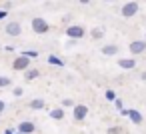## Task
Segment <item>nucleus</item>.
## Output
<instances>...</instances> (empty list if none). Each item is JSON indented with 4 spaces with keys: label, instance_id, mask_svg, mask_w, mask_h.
<instances>
[{
    "label": "nucleus",
    "instance_id": "1",
    "mask_svg": "<svg viewBox=\"0 0 146 134\" xmlns=\"http://www.w3.org/2000/svg\"><path fill=\"white\" fill-rule=\"evenodd\" d=\"M84 34H86V30H84V26H80V24H70V26L66 28V36L72 38V40L84 38Z\"/></svg>",
    "mask_w": 146,
    "mask_h": 134
},
{
    "label": "nucleus",
    "instance_id": "2",
    "mask_svg": "<svg viewBox=\"0 0 146 134\" xmlns=\"http://www.w3.org/2000/svg\"><path fill=\"white\" fill-rule=\"evenodd\" d=\"M120 14L124 18H132L138 14V2H134V0H130V2H126L122 8H120Z\"/></svg>",
    "mask_w": 146,
    "mask_h": 134
},
{
    "label": "nucleus",
    "instance_id": "3",
    "mask_svg": "<svg viewBox=\"0 0 146 134\" xmlns=\"http://www.w3.org/2000/svg\"><path fill=\"white\" fill-rule=\"evenodd\" d=\"M32 30H34V34H44V32H48L50 30V24L44 20V18H32Z\"/></svg>",
    "mask_w": 146,
    "mask_h": 134
},
{
    "label": "nucleus",
    "instance_id": "4",
    "mask_svg": "<svg viewBox=\"0 0 146 134\" xmlns=\"http://www.w3.org/2000/svg\"><path fill=\"white\" fill-rule=\"evenodd\" d=\"M12 68H14V70H20V72L28 70V68H30V58H28V56H24V54L16 56V58H14V62H12Z\"/></svg>",
    "mask_w": 146,
    "mask_h": 134
},
{
    "label": "nucleus",
    "instance_id": "5",
    "mask_svg": "<svg viewBox=\"0 0 146 134\" xmlns=\"http://www.w3.org/2000/svg\"><path fill=\"white\" fill-rule=\"evenodd\" d=\"M72 116H74V120H76V122H82V120L88 116V106H86V104H74Z\"/></svg>",
    "mask_w": 146,
    "mask_h": 134
},
{
    "label": "nucleus",
    "instance_id": "6",
    "mask_svg": "<svg viewBox=\"0 0 146 134\" xmlns=\"http://www.w3.org/2000/svg\"><path fill=\"white\" fill-rule=\"evenodd\" d=\"M4 32H6L8 36L16 38V36H20V34H22V26H20V22H8V24H6V28H4Z\"/></svg>",
    "mask_w": 146,
    "mask_h": 134
},
{
    "label": "nucleus",
    "instance_id": "7",
    "mask_svg": "<svg viewBox=\"0 0 146 134\" xmlns=\"http://www.w3.org/2000/svg\"><path fill=\"white\" fill-rule=\"evenodd\" d=\"M128 50H130L134 56L142 54V52L146 50V40H132V42H130V46H128Z\"/></svg>",
    "mask_w": 146,
    "mask_h": 134
},
{
    "label": "nucleus",
    "instance_id": "8",
    "mask_svg": "<svg viewBox=\"0 0 146 134\" xmlns=\"http://www.w3.org/2000/svg\"><path fill=\"white\" fill-rule=\"evenodd\" d=\"M20 134H34L36 132V126H34V122H28V120H24V122H20L18 124V128H16Z\"/></svg>",
    "mask_w": 146,
    "mask_h": 134
},
{
    "label": "nucleus",
    "instance_id": "9",
    "mask_svg": "<svg viewBox=\"0 0 146 134\" xmlns=\"http://www.w3.org/2000/svg\"><path fill=\"white\" fill-rule=\"evenodd\" d=\"M118 66L124 68V70H132V68L136 66V60H134V58H120V60H118Z\"/></svg>",
    "mask_w": 146,
    "mask_h": 134
},
{
    "label": "nucleus",
    "instance_id": "10",
    "mask_svg": "<svg viewBox=\"0 0 146 134\" xmlns=\"http://www.w3.org/2000/svg\"><path fill=\"white\" fill-rule=\"evenodd\" d=\"M128 118H130L134 124H142V120H144V116H142L138 110H134V108H128Z\"/></svg>",
    "mask_w": 146,
    "mask_h": 134
},
{
    "label": "nucleus",
    "instance_id": "11",
    "mask_svg": "<svg viewBox=\"0 0 146 134\" xmlns=\"http://www.w3.org/2000/svg\"><path fill=\"white\" fill-rule=\"evenodd\" d=\"M102 54L104 56H114V54H118V46L116 44H106L102 48Z\"/></svg>",
    "mask_w": 146,
    "mask_h": 134
},
{
    "label": "nucleus",
    "instance_id": "12",
    "mask_svg": "<svg viewBox=\"0 0 146 134\" xmlns=\"http://www.w3.org/2000/svg\"><path fill=\"white\" fill-rule=\"evenodd\" d=\"M50 118L52 120H64V108H52L50 110Z\"/></svg>",
    "mask_w": 146,
    "mask_h": 134
},
{
    "label": "nucleus",
    "instance_id": "13",
    "mask_svg": "<svg viewBox=\"0 0 146 134\" xmlns=\"http://www.w3.org/2000/svg\"><path fill=\"white\" fill-rule=\"evenodd\" d=\"M38 76H40V72H38L36 68H32V70H30V68L24 70V78H26V80H34V78H38Z\"/></svg>",
    "mask_w": 146,
    "mask_h": 134
},
{
    "label": "nucleus",
    "instance_id": "14",
    "mask_svg": "<svg viewBox=\"0 0 146 134\" xmlns=\"http://www.w3.org/2000/svg\"><path fill=\"white\" fill-rule=\"evenodd\" d=\"M30 108H32V110H42V108H44V100H42V98L30 100Z\"/></svg>",
    "mask_w": 146,
    "mask_h": 134
},
{
    "label": "nucleus",
    "instance_id": "15",
    "mask_svg": "<svg viewBox=\"0 0 146 134\" xmlns=\"http://www.w3.org/2000/svg\"><path fill=\"white\" fill-rule=\"evenodd\" d=\"M90 36H92L94 40H100V38H104V30H102V28H92V30H90Z\"/></svg>",
    "mask_w": 146,
    "mask_h": 134
},
{
    "label": "nucleus",
    "instance_id": "16",
    "mask_svg": "<svg viewBox=\"0 0 146 134\" xmlns=\"http://www.w3.org/2000/svg\"><path fill=\"white\" fill-rule=\"evenodd\" d=\"M10 84H12V80L8 76H0V88H8Z\"/></svg>",
    "mask_w": 146,
    "mask_h": 134
},
{
    "label": "nucleus",
    "instance_id": "17",
    "mask_svg": "<svg viewBox=\"0 0 146 134\" xmlns=\"http://www.w3.org/2000/svg\"><path fill=\"white\" fill-rule=\"evenodd\" d=\"M48 62L54 64V66H64V62H62L60 58H56V56H48Z\"/></svg>",
    "mask_w": 146,
    "mask_h": 134
},
{
    "label": "nucleus",
    "instance_id": "18",
    "mask_svg": "<svg viewBox=\"0 0 146 134\" xmlns=\"http://www.w3.org/2000/svg\"><path fill=\"white\" fill-rule=\"evenodd\" d=\"M22 54H24V56H28V58H36V56H38V52H36V50H24Z\"/></svg>",
    "mask_w": 146,
    "mask_h": 134
},
{
    "label": "nucleus",
    "instance_id": "19",
    "mask_svg": "<svg viewBox=\"0 0 146 134\" xmlns=\"http://www.w3.org/2000/svg\"><path fill=\"white\" fill-rule=\"evenodd\" d=\"M12 94H14V98H20V96H22V94H24V90H22V88H20V86H16V88H14V90H12Z\"/></svg>",
    "mask_w": 146,
    "mask_h": 134
},
{
    "label": "nucleus",
    "instance_id": "20",
    "mask_svg": "<svg viewBox=\"0 0 146 134\" xmlns=\"http://www.w3.org/2000/svg\"><path fill=\"white\" fill-rule=\"evenodd\" d=\"M106 100H110V102H114V100H116V94H114V90H106Z\"/></svg>",
    "mask_w": 146,
    "mask_h": 134
},
{
    "label": "nucleus",
    "instance_id": "21",
    "mask_svg": "<svg viewBox=\"0 0 146 134\" xmlns=\"http://www.w3.org/2000/svg\"><path fill=\"white\" fill-rule=\"evenodd\" d=\"M68 106H72V108H74V102H72L70 98H64V100H62V108H68Z\"/></svg>",
    "mask_w": 146,
    "mask_h": 134
},
{
    "label": "nucleus",
    "instance_id": "22",
    "mask_svg": "<svg viewBox=\"0 0 146 134\" xmlns=\"http://www.w3.org/2000/svg\"><path fill=\"white\" fill-rule=\"evenodd\" d=\"M108 134H120V128L118 126H110L108 128Z\"/></svg>",
    "mask_w": 146,
    "mask_h": 134
},
{
    "label": "nucleus",
    "instance_id": "23",
    "mask_svg": "<svg viewBox=\"0 0 146 134\" xmlns=\"http://www.w3.org/2000/svg\"><path fill=\"white\" fill-rule=\"evenodd\" d=\"M14 50H16L14 46H4V52H14Z\"/></svg>",
    "mask_w": 146,
    "mask_h": 134
},
{
    "label": "nucleus",
    "instance_id": "24",
    "mask_svg": "<svg viewBox=\"0 0 146 134\" xmlns=\"http://www.w3.org/2000/svg\"><path fill=\"white\" fill-rule=\"evenodd\" d=\"M4 108H6V104H4V100H0V114L4 112Z\"/></svg>",
    "mask_w": 146,
    "mask_h": 134
},
{
    "label": "nucleus",
    "instance_id": "25",
    "mask_svg": "<svg viewBox=\"0 0 146 134\" xmlns=\"http://www.w3.org/2000/svg\"><path fill=\"white\" fill-rule=\"evenodd\" d=\"M114 104H116V108H120V110H122V100H114Z\"/></svg>",
    "mask_w": 146,
    "mask_h": 134
},
{
    "label": "nucleus",
    "instance_id": "26",
    "mask_svg": "<svg viewBox=\"0 0 146 134\" xmlns=\"http://www.w3.org/2000/svg\"><path fill=\"white\" fill-rule=\"evenodd\" d=\"M2 18H6V10H0V20Z\"/></svg>",
    "mask_w": 146,
    "mask_h": 134
},
{
    "label": "nucleus",
    "instance_id": "27",
    "mask_svg": "<svg viewBox=\"0 0 146 134\" xmlns=\"http://www.w3.org/2000/svg\"><path fill=\"white\" fill-rule=\"evenodd\" d=\"M4 134H14V130H12V128H8V130H6Z\"/></svg>",
    "mask_w": 146,
    "mask_h": 134
},
{
    "label": "nucleus",
    "instance_id": "28",
    "mask_svg": "<svg viewBox=\"0 0 146 134\" xmlns=\"http://www.w3.org/2000/svg\"><path fill=\"white\" fill-rule=\"evenodd\" d=\"M140 78H142V80H146V72H142V74H140Z\"/></svg>",
    "mask_w": 146,
    "mask_h": 134
},
{
    "label": "nucleus",
    "instance_id": "29",
    "mask_svg": "<svg viewBox=\"0 0 146 134\" xmlns=\"http://www.w3.org/2000/svg\"><path fill=\"white\" fill-rule=\"evenodd\" d=\"M90 2V0H80V4H88Z\"/></svg>",
    "mask_w": 146,
    "mask_h": 134
},
{
    "label": "nucleus",
    "instance_id": "30",
    "mask_svg": "<svg viewBox=\"0 0 146 134\" xmlns=\"http://www.w3.org/2000/svg\"><path fill=\"white\" fill-rule=\"evenodd\" d=\"M104 2H114V0H104Z\"/></svg>",
    "mask_w": 146,
    "mask_h": 134
},
{
    "label": "nucleus",
    "instance_id": "31",
    "mask_svg": "<svg viewBox=\"0 0 146 134\" xmlns=\"http://www.w3.org/2000/svg\"><path fill=\"white\" fill-rule=\"evenodd\" d=\"M16 134H20V132H16Z\"/></svg>",
    "mask_w": 146,
    "mask_h": 134
},
{
    "label": "nucleus",
    "instance_id": "32",
    "mask_svg": "<svg viewBox=\"0 0 146 134\" xmlns=\"http://www.w3.org/2000/svg\"><path fill=\"white\" fill-rule=\"evenodd\" d=\"M144 2H146V0H144Z\"/></svg>",
    "mask_w": 146,
    "mask_h": 134
},
{
    "label": "nucleus",
    "instance_id": "33",
    "mask_svg": "<svg viewBox=\"0 0 146 134\" xmlns=\"http://www.w3.org/2000/svg\"><path fill=\"white\" fill-rule=\"evenodd\" d=\"M144 40H146V38H144Z\"/></svg>",
    "mask_w": 146,
    "mask_h": 134
}]
</instances>
